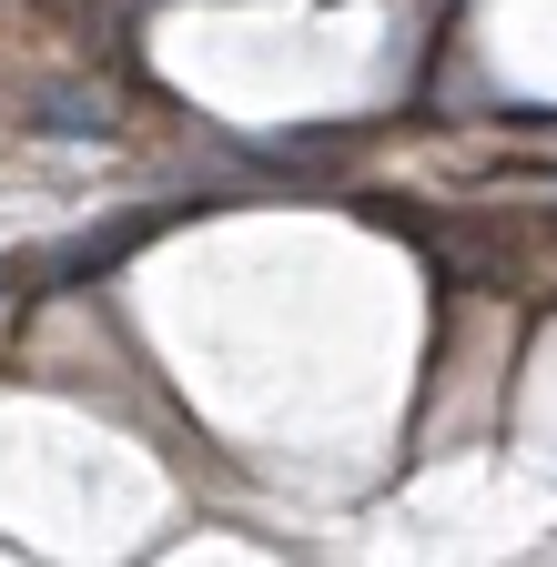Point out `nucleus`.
<instances>
[{
    "label": "nucleus",
    "mask_w": 557,
    "mask_h": 567,
    "mask_svg": "<svg viewBox=\"0 0 557 567\" xmlns=\"http://www.w3.org/2000/svg\"><path fill=\"white\" fill-rule=\"evenodd\" d=\"M31 122L41 132H112V102L102 92H72V82H31Z\"/></svg>",
    "instance_id": "obj_1"
}]
</instances>
